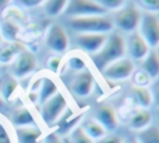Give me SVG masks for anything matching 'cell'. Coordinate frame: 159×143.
Instances as JSON below:
<instances>
[{
    "label": "cell",
    "mask_w": 159,
    "mask_h": 143,
    "mask_svg": "<svg viewBox=\"0 0 159 143\" xmlns=\"http://www.w3.org/2000/svg\"><path fill=\"white\" fill-rule=\"evenodd\" d=\"M124 53H125L124 39L118 34H112L107 37L104 45L96 53L91 56V60L99 71H103L111 63L123 58Z\"/></svg>",
    "instance_id": "cell-1"
},
{
    "label": "cell",
    "mask_w": 159,
    "mask_h": 143,
    "mask_svg": "<svg viewBox=\"0 0 159 143\" xmlns=\"http://www.w3.org/2000/svg\"><path fill=\"white\" fill-rule=\"evenodd\" d=\"M70 27L80 34H107L113 29V22L106 16L72 17Z\"/></svg>",
    "instance_id": "cell-2"
},
{
    "label": "cell",
    "mask_w": 159,
    "mask_h": 143,
    "mask_svg": "<svg viewBox=\"0 0 159 143\" xmlns=\"http://www.w3.org/2000/svg\"><path fill=\"white\" fill-rule=\"evenodd\" d=\"M138 27H139L138 34L149 46V48L152 47L154 50L159 42V20L157 14L143 12L140 15V21Z\"/></svg>",
    "instance_id": "cell-3"
},
{
    "label": "cell",
    "mask_w": 159,
    "mask_h": 143,
    "mask_svg": "<svg viewBox=\"0 0 159 143\" xmlns=\"http://www.w3.org/2000/svg\"><path fill=\"white\" fill-rule=\"evenodd\" d=\"M65 12L72 17H86V16H103L106 11L93 0H73L67 1Z\"/></svg>",
    "instance_id": "cell-4"
},
{
    "label": "cell",
    "mask_w": 159,
    "mask_h": 143,
    "mask_svg": "<svg viewBox=\"0 0 159 143\" xmlns=\"http://www.w3.org/2000/svg\"><path fill=\"white\" fill-rule=\"evenodd\" d=\"M140 12L133 5L123 6L117 11L113 22V26L119 29L123 32H134L138 29L140 21Z\"/></svg>",
    "instance_id": "cell-5"
},
{
    "label": "cell",
    "mask_w": 159,
    "mask_h": 143,
    "mask_svg": "<svg viewBox=\"0 0 159 143\" xmlns=\"http://www.w3.org/2000/svg\"><path fill=\"white\" fill-rule=\"evenodd\" d=\"M66 106H67V101L65 96L61 92H56L51 98H48L46 102L42 103L41 117L43 122L47 124H52L53 122H56L65 112Z\"/></svg>",
    "instance_id": "cell-6"
},
{
    "label": "cell",
    "mask_w": 159,
    "mask_h": 143,
    "mask_svg": "<svg viewBox=\"0 0 159 143\" xmlns=\"http://www.w3.org/2000/svg\"><path fill=\"white\" fill-rule=\"evenodd\" d=\"M103 75L107 80L111 81H122L129 78L134 72V65L129 58H120L109 66H107L103 71Z\"/></svg>",
    "instance_id": "cell-7"
},
{
    "label": "cell",
    "mask_w": 159,
    "mask_h": 143,
    "mask_svg": "<svg viewBox=\"0 0 159 143\" xmlns=\"http://www.w3.org/2000/svg\"><path fill=\"white\" fill-rule=\"evenodd\" d=\"M46 44L53 52H65L68 46V37L61 25H52L46 36Z\"/></svg>",
    "instance_id": "cell-8"
},
{
    "label": "cell",
    "mask_w": 159,
    "mask_h": 143,
    "mask_svg": "<svg viewBox=\"0 0 159 143\" xmlns=\"http://www.w3.org/2000/svg\"><path fill=\"white\" fill-rule=\"evenodd\" d=\"M107 37V34H78L76 36V42L80 48L89 52L92 56L104 45Z\"/></svg>",
    "instance_id": "cell-9"
},
{
    "label": "cell",
    "mask_w": 159,
    "mask_h": 143,
    "mask_svg": "<svg viewBox=\"0 0 159 143\" xmlns=\"http://www.w3.org/2000/svg\"><path fill=\"white\" fill-rule=\"evenodd\" d=\"M93 85H94V78L92 73L88 71H81L72 80L71 90L73 93H76L80 97H87L91 95Z\"/></svg>",
    "instance_id": "cell-10"
},
{
    "label": "cell",
    "mask_w": 159,
    "mask_h": 143,
    "mask_svg": "<svg viewBox=\"0 0 159 143\" xmlns=\"http://www.w3.org/2000/svg\"><path fill=\"white\" fill-rule=\"evenodd\" d=\"M35 67H36V58H35L34 53L24 50L21 53H19V56L15 60L14 75L19 78H22V77L30 75V72H32L35 70Z\"/></svg>",
    "instance_id": "cell-11"
},
{
    "label": "cell",
    "mask_w": 159,
    "mask_h": 143,
    "mask_svg": "<svg viewBox=\"0 0 159 143\" xmlns=\"http://www.w3.org/2000/svg\"><path fill=\"white\" fill-rule=\"evenodd\" d=\"M125 50H128L129 55L134 60H143L149 52V46L142 39L138 32H132L125 45Z\"/></svg>",
    "instance_id": "cell-12"
},
{
    "label": "cell",
    "mask_w": 159,
    "mask_h": 143,
    "mask_svg": "<svg viewBox=\"0 0 159 143\" xmlns=\"http://www.w3.org/2000/svg\"><path fill=\"white\" fill-rule=\"evenodd\" d=\"M94 121L98 122L106 131H113L117 127V116L111 106H101L94 113Z\"/></svg>",
    "instance_id": "cell-13"
},
{
    "label": "cell",
    "mask_w": 159,
    "mask_h": 143,
    "mask_svg": "<svg viewBox=\"0 0 159 143\" xmlns=\"http://www.w3.org/2000/svg\"><path fill=\"white\" fill-rule=\"evenodd\" d=\"M142 71L147 73L150 80L157 78L159 75V57L155 50H149L142 62Z\"/></svg>",
    "instance_id": "cell-14"
},
{
    "label": "cell",
    "mask_w": 159,
    "mask_h": 143,
    "mask_svg": "<svg viewBox=\"0 0 159 143\" xmlns=\"http://www.w3.org/2000/svg\"><path fill=\"white\" fill-rule=\"evenodd\" d=\"M41 134V129H39L35 126L16 128V138L19 143H39Z\"/></svg>",
    "instance_id": "cell-15"
},
{
    "label": "cell",
    "mask_w": 159,
    "mask_h": 143,
    "mask_svg": "<svg viewBox=\"0 0 159 143\" xmlns=\"http://www.w3.org/2000/svg\"><path fill=\"white\" fill-rule=\"evenodd\" d=\"M22 51H24L22 45L19 44V42H15V41L6 42V44L1 45L0 46V65L1 63H9V62H11Z\"/></svg>",
    "instance_id": "cell-16"
},
{
    "label": "cell",
    "mask_w": 159,
    "mask_h": 143,
    "mask_svg": "<svg viewBox=\"0 0 159 143\" xmlns=\"http://www.w3.org/2000/svg\"><path fill=\"white\" fill-rule=\"evenodd\" d=\"M152 121V114L148 109L144 108H139L138 111L134 112V114L130 117L129 119V127L132 129H137V131H142L144 128L148 127V124Z\"/></svg>",
    "instance_id": "cell-17"
},
{
    "label": "cell",
    "mask_w": 159,
    "mask_h": 143,
    "mask_svg": "<svg viewBox=\"0 0 159 143\" xmlns=\"http://www.w3.org/2000/svg\"><path fill=\"white\" fill-rule=\"evenodd\" d=\"M12 123L19 127H29V126H35V119L31 112L26 107H21L12 113Z\"/></svg>",
    "instance_id": "cell-18"
},
{
    "label": "cell",
    "mask_w": 159,
    "mask_h": 143,
    "mask_svg": "<svg viewBox=\"0 0 159 143\" xmlns=\"http://www.w3.org/2000/svg\"><path fill=\"white\" fill-rule=\"evenodd\" d=\"M132 97L135 104L144 109H147V107H149L152 103V93L147 87H134L132 91Z\"/></svg>",
    "instance_id": "cell-19"
},
{
    "label": "cell",
    "mask_w": 159,
    "mask_h": 143,
    "mask_svg": "<svg viewBox=\"0 0 159 143\" xmlns=\"http://www.w3.org/2000/svg\"><path fill=\"white\" fill-rule=\"evenodd\" d=\"M82 131L93 141V139H99L102 137H104L106 134V129L98 123L96 122L94 119H91V121H86L83 124H82Z\"/></svg>",
    "instance_id": "cell-20"
},
{
    "label": "cell",
    "mask_w": 159,
    "mask_h": 143,
    "mask_svg": "<svg viewBox=\"0 0 159 143\" xmlns=\"http://www.w3.org/2000/svg\"><path fill=\"white\" fill-rule=\"evenodd\" d=\"M56 92H57V86H56V83H55L51 78H48V77L42 78L41 87H40V92H39L40 103L46 102V101H47L48 98H51Z\"/></svg>",
    "instance_id": "cell-21"
},
{
    "label": "cell",
    "mask_w": 159,
    "mask_h": 143,
    "mask_svg": "<svg viewBox=\"0 0 159 143\" xmlns=\"http://www.w3.org/2000/svg\"><path fill=\"white\" fill-rule=\"evenodd\" d=\"M138 143H159V129L155 126H149L137 134Z\"/></svg>",
    "instance_id": "cell-22"
},
{
    "label": "cell",
    "mask_w": 159,
    "mask_h": 143,
    "mask_svg": "<svg viewBox=\"0 0 159 143\" xmlns=\"http://www.w3.org/2000/svg\"><path fill=\"white\" fill-rule=\"evenodd\" d=\"M66 5H67L66 0H50V1H45L43 9L48 16H57L62 11H65Z\"/></svg>",
    "instance_id": "cell-23"
},
{
    "label": "cell",
    "mask_w": 159,
    "mask_h": 143,
    "mask_svg": "<svg viewBox=\"0 0 159 143\" xmlns=\"http://www.w3.org/2000/svg\"><path fill=\"white\" fill-rule=\"evenodd\" d=\"M17 87V82L15 78L12 77H4L2 81H1V85H0V96L2 97V99H9L12 93L15 92Z\"/></svg>",
    "instance_id": "cell-24"
},
{
    "label": "cell",
    "mask_w": 159,
    "mask_h": 143,
    "mask_svg": "<svg viewBox=\"0 0 159 143\" xmlns=\"http://www.w3.org/2000/svg\"><path fill=\"white\" fill-rule=\"evenodd\" d=\"M97 4L107 12L108 10H120L124 6V1L122 0H98Z\"/></svg>",
    "instance_id": "cell-25"
},
{
    "label": "cell",
    "mask_w": 159,
    "mask_h": 143,
    "mask_svg": "<svg viewBox=\"0 0 159 143\" xmlns=\"http://www.w3.org/2000/svg\"><path fill=\"white\" fill-rule=\"evenodd\" d=\"M72 143H94L83 131L81 127H76L72 131V136H71Z\"/></svg>",
    "instance_id": "cell-26"
},
{
    "label": "cell",
    "mask_w": 159,
    "mask_h": 143,
    "mask_svg": "<svg viewBox=\"0 0 159 143\" xmlns=\"http://www.w3.org/2000/svg\"><path fill=\"white\" fill-rule=\"evenodd\" d=\"M138 5H140L145 10V12L155 14L159 10V1L158 0H142V1H138Z\"/></svg>",
    "instance_id": "cell-27"
},
{
    "label": "cell",
    "mask_w": 159,
    "mask_h": 143,
    "mask_svg": "<svg viewBox=\"0 0 159 143\" xmlns=\"http://www.w3.org/2000/svg\"><path fill=\"white\" fill-rule=\"evenodd\" d=\"M68 67H70L72 71L81 72L82 70H84L86 65H84V61H83L80 56H72V57H70V60H68Z\"/></svg>",
    "instance_id": "cell-28"
},
{
    "label": "cell",
    "mask_w": 159,
    "mask_h": 143,
    "mask_svg": "<svg viewBox=\"0 0 159 143\" xmlns=\"http://www.w3.org/2000/svg\"><path fill=\"white\" fill-rule=\"evenodd\" d=\"M134 73V72H133ZM133 80H134V83L137 85L135 87H145L149 82H150V77L144 73L143 71H138L133 75Z\"/></svg>",
    "instance_id": "cell-29"
},
{
    "label": "cell",
    "mask_w": 159,
    "mask_h": 143,
    "mask_svg": "<svg viewBox=\"0 0 159 143\" xmlns=\"http://www.w3.org/2000/svg\"><path fill=\"white\" fill-rule=\"evenodd\" d=\"M60 65H61V57H60V56H52V57H50L48 61H47V66H48V68H50L52 72H57Z\"/></svg>",
    "instance_id": "cell-30"
},
{
    "label": "cell",
    "mask_w": 159,
    "mask_h": 143,
    "mask_svg": "<svg viewBox=\"0 0 159 143\" xmlns=\"http://www.w3.org/2000/svg\"><path fill=\"white\" fill-rule=\"evenodd\" d=\"M96 143H123V139L116 134H109V136H104L99 138Z\"/></svg>",
    "instance_id": "cell-31"
},
{
    "label": "cell",
    "mask_w": 159,
    "mask_h": 143,
    "mask_svg": "<svg viewBox=\"0 0 159 143\" xmlns=\"http://www.w3.org/2000/svg\"><path fill=\"white\" fill-rule=\"evenodd\" d=\"M0 143H12L11 137L2 123H0Z\"/></svg>",
    "instance_id": "cell-32"
},
{
    "label": "cell",
    "mask_w": 159,
    "mask_h": 143,
    "mask_svg": "<svg viewBox=\"0 0 159 143\" xmlns=\"http://www.w3.org/2000/svg\"><path fill=\"white\" fill-rule=\"evenodd\" d=\"M45 143H62V141H61V138L58 137L57 133L52 132V133H50V134L46 136V138H45Z\"/></svg>",
    "instance_id": "cell-33"
},
{
    "label": "cell",
    "mask_w": 159,
    "mask_h": 143,
    "mask_svg": "<svg viewBox=\"0 0 159 143\" xmlns=\"http://www.w3.org/2000/svg\"><path fill=\"white\" fill-rule=\"evenodd\" d=\"M19 2H20V5L26 6V7H35V6H39L42 1H40V0H21Z\"/></svg>",
    "instance_id": "cell-34"
},
{
    "label": "cell",
    "mask_w": 159,
    "mask_h": 143,
    "mask_svg": "<svg viewBox=\"0 0 159 143\" xmlns=\"http://www.w3.org/2000/svg\"><path fill=\"white\" fill-rule=\"evenodd\" d=\"M4 104H5V101L2 99V97L0 96V108H2L4 107Z\"/></svg>",
    "instance_id": "cell-35"
},
{
    "label": "cell",
    "mask_w": 159,
    "mask_h": 143,
    "mask_svg": "<svg viewBox=\"0 0 159 143\" xmlns=\"http://www.w3.org/2000/svg\"><path fill=\"white\" fill-rule=\"evenodd\" d=\"M125 143H138L135 139H130V141H128V142H125Z\"/></svg>",
    "instance_id": "cell-36"
},
{
    "label": "cell",
    "mask_w": 159,
    "mask_h": 143,
    "mask_svg": "<svg viewBox=\"0 0 159 143\" xmlns=\"http://www.w3.org/2000/svg\"><path fill=\"white\" fill-rule=\"evenodd\" d=\"M1 41H2V35H1V30H0V44H1Z\"/></svg>",
    "instance_id": "cell-37"
}]
</instances>
